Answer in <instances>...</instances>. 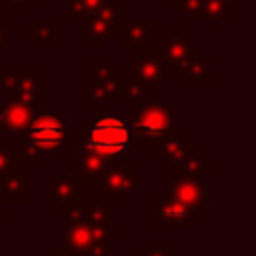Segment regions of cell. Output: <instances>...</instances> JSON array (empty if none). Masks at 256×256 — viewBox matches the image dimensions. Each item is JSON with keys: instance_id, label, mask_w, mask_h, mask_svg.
I'll list each match as a JSON object with an SVG mask.
<instances>
[{"instance_id": "6da1fadb", "label": "cell", "mask_w": 256, "mask_h": 256, "mask_svg": "<svg viewBox=\"0 0 256 256\" xmlns=\"http://www.w3.org/2000/svg\"><path fill=\"white\" fill-rule=\"evenodd\" d=\"M64 214V246L74 256H110V244L120 238V230L112 228L108 204L82 200Z\"/></svg>"}, {"instance_id": "7a4b0ae2", "label": "cell", "mask_w": 256, "mask_h": 256, "mask_svg": "<svg viewBox=\"0 0 256 256\" xmlns=\"http://www.w3.org/2000/svg\"><path fill=\"white\" fill-rule=\"evenodd\" d=\"M18 154L22 168H34L38 166V160L42 156H56L58 150L64 148L66 142V120L64 114L46 110L36 112L28 128L16 138Z\"/></svg>"}, {"instance_id": "3957f363", "label": "cell", "mask_w": 256, "mask_h": 256, "mask_svg": "<svg viewBox=\"0 0 256 256\" xmlns=\"http://www.w3.org/2000/svg\"><path fill=\"white\" fill-rule=\"evenodd\" d=\"M174 104L172 102H144L138 110L128 114L130 138L140 148H154L172 128Z\"/></svg>"}, {"instance_id": "277c9868", "label": "cell", "mask_w": 256, "mask_h": 256, "mask_svg": "<svg viewBox=\"0 0 256 256\" xmlns=\"http://www.w3.org/2000/svg\"><path fill=\"white\" fill-rule=\"evenodd\" d=\"M130 140L128 124L118 110H104V116L94 120L90 132H86L88 146L116 160L130 154Z\"/></svg>"}, {"instance_id": "5b68a950", "label": "cell", "mask_w": 256, "mask_h": 256, "mask_svg": "<svg viewBox=\"0 0 256 256\" xmlns=\"http://www.w3.org/2000/svg\"><path fill=\"white\" fill-rule=\"evenodd\" d=\"M0 90L10 98L42 104L46 102V76L36 66H2Z\"/></svg>"}, {"instance_id": "8992f818", "label": "cell", "mask_w": 256, "mask_h": 256, "mask_svg": "<svg viewBox=\"0 0 256 256\" xmlns=\"http://www.w3.org/2000/svg\"><path fill=\"white\" fill-rule=\"evenodd\" d=\"M72 140H74V148H72V170H74V178L80 180L84 186L88 184H100L102 176L106 174V170L120 162L116 158H110L106 154H100L98 150H94L92 146H88L86 142V132L76 128L72 132Z\"/></svg>"}, {"instance_id": "52a82bcc", "label": "cell", "mask_w": 256, "mask_h": 256, "mask_svg": "<svg viewBox=\"0 0 256 256\" xmlns=\"http://www.w3.org/2000/svg\"><path fill=\"white\" fill-rule=\"evenodd\" d=\"M146 210L156 214V222H154L156 230H174V228L192 230L194 224L200 222L202 218V210L188 208L178 200L170 198L166 192H158L154 200L146 204Z\"/></svg>"}, {"instance_id": "ba28073f", "label": "cell", "mask_w": 256, "mask_h": 256, "mask_svg": "<svg viewBox=\"0 0 256 256\" xmlns=\"http://www.w3.org/2000/svg\"><path fill=\"white\" fill-rule=\"evenodd\" d=\"M118 14H120V2H102L94 12H90L82 20V38L90 40L92 46L96 48H106L110 46L114 38V30L118 24Z\"/></svg>"}, {"instance_id": "9c48e42d", "label": "cell", "mask_w": 256, "mask_h": 256, "mask_svg": "<svg viewBox=\"0 0 256 256\" xmlns=\"http://www.w3.org/2000/svg\"><path fill=\"white\" fill-rule=\"evenodd\" d=\"M102 202L104 204H122L138 190V166H124L120 162L112 164L100 180Z\"/></svg>"}, {"instance_id": "30bf717a", "label": "cell", "mask_w": 256, "mask_h": 256, "mask_svg": "<svg viewBox=\"0 0 256 256\" xmlns=\"http://www.w3.org/2000/svg\"><path fill=\"white\" fill-rule=\"evenodd\" d=\"M128 74L134 76L138 82H142L148 94H154L166 78L164 64L156 46H148V44L140 46L138 52L128 60Z\"/></svg>"}, {"instance_id": "8fae6325", "label": "cell", "mask_w": 256, "mask_h": 256, "mask_svg": "<svg viewBox=\"0 0 256 256\" xmlns=\"http://www.w3.org/2000/svg\"><path fill=\"white\" fill-rule=\"evenodd\" d=\"M192 30H184V28H178V30H166L164 36L160 40H156V50L162 58V64H164V72L166 76H178L180 74V68L192 48Z\"/></svg>"}, {"instance_id": "7c38bea8", "label": "cell", "mask_w": 256, "mask_h": 256, "mask_svg": "<svg viewBox=\"0 0 256 256\" xmlns=\"http://www.w3.org/2000/svg\"><path fill=\"white\" fill-rule=\"evenodd\" d=\"M84 200V184L74 176H46V202L52 204L56 212H66L74 204Z\"/></svg>"}, {"instance_id": "4fadbf2b", "label": "cell", "mask_w": 256, "mask_h": 256, "mask_svg": "<svg viewBox=\"0 0 256 256\" xmlns=\"http://www.w3.org/2000/svg\"><path fill=\"white\" fill-rule=\"evenodd\" d=\"M38 112V104L22 98H8L0 104V128L8 138H18Z\"/></svg>"}, {"instance_id": "5bb4252c", "label": "cell", "mask_w": 256, "mask_h": 256, "mask_svg": "<svg viewBox=\"0 0 256 256\" xmlns=\"http://www.w3.org/2000/svg\"><path fill=\"white\" fill-rule=\"evenodd\" d=\"M194 148H196V144L186 138L184 130L172 128V130L154 146V152H156V156L162 160L164 166L172 168V166L180 164L182 160H186V158L194 152Z\"/></svg>"}, {"instance_id": "9a60e30c", "label": "cell", "mask_w": 256, "mask_h": 256, "mask_svg": "<svg viewBox=\"0 0 256 256\" xmlns=\"http://www.w3.org/2000/svg\"><path fill=\"white\" fill-rule=\"evenodd\" d=\"M156 38L154 20H118L114 30V40L122 48H140Z\"/></svg>"}, {"instance_id": "2e32d148", "label": "cell", "mask_w": 256, "mask_h": 256, "mask_svg": "<svg viewBox=\"0 0 256 256\" xmlns=\"http://www.w3.org/2000/svg\"><path fill=\"white\" fill-rule=\"evenodd\" d=\"M166 194L188 208L202 210V206L208 200V186L202 180L194 178H174L166 186Z\"/></svg>"}, {"instance_id": "e0dca14e", "label": "cell", "mask_w": 256, "mask_h": 256, "mask_svg": "<svg viewBox=\"0 0 256 256\" xmlns=\"http://www.w3.org/2000/svg\"><path fill=\"white\" fill-rule=\"evenodd\" d=\"M82 102L90 104V108L94 112H100L106 102H124L122 88H120V76L114 80L84 84L82 86Z\"/></svg>"}, {"instance_id": "ac0fdd59", "label": "cell", "mask_w": 256, "mask_h": 256, "mask_svg": "<svg viewBox=\"0 0 256 256\" xmlns=\"http://www.w3.org/2000/svg\"><path fill=\"white\" fill-rule=\"evenodd\" d=\"M210 56L202 52V48L192 46L182 68H180V78L186 86H198V84H210Z\"/></svg>"}, {"instance_id": "d6986e66", "label": "cell", "mask_w": 256, "mask_h": 256, "mask_svg": "<svg viewBox=\"0 0 256 256\" xmlns=\"http://www.w3.org/2000/svg\"><path fill=\"white\" fill-rule=\"evenodd\" d=\"M0 192L2 204H26L30 200V178L14 172L0 182Z\"/></svg>"}, {"instance_id": "ffe728a7", "label": "cell", "mask_w": 256, "mask_h": 256, "mask_svg": "<svg viewBox=\"0 0 256 256\" xmlns=\"http://www.w3.org/2000/svg\"><path fill=\"white\" fill-rule=\"evenodd\" d=\"M212 170V162L208 156L202 154V148H194V152L182 160L180 164L172 166L174 178H194V180H202L204 176H208Z\"/></svg>"}, {"instance_id": "44dd1931", "label": "cell", "mask_w": 256, "mask_h": 256, "mask_svg": "<svg viewBox=\"0 0 256 256\" xmlns=\"http://www.w3.org/2000/svg\"><path fill=\"white\" fill-rule=\"evenodd\" d=\"M28 36L36 42L38 48H54L56 46V24L54 20H30L28 22Z\"/></svg>"}, {"instance_id": "7402d4cb", "label": "cell", "mask_w": 256, "mask_h": 256, "mask_svg": "<svg viewBox=\"0 0 256 256\" xmlns=\"http://www.w3.org/2000/svg\"><path fill=\"white\" fill-rule=\"evenodd\" d=\"M22 168V162H20V154H18V148L12 144V138H0V182L18 172Z\"/></svg>"}, {"instance_id": "603a6c76", "label": "cell", "mask_w": 256, "mask_h": 256, "mask_svg": "<svg viewBox=\"0 0 256 256\" xmlns=\"http://www.w3.org/2000/svg\"><path fill=\"white\" fill-rule=\"evenodd\" d=\"M120 88H122V98L124 102H134V104H144L148 100V90L144 88L142 82H138L130 74H120Z\"/></svg>"}, {"instance_id": "cb8c5ba5", "label": "cell", "mask_w": 256, "mask_h": 256, "mask_svg": "<svg viewBox=\"0 0 256 256\" xmlns=\"http://www.w3.org/2000/svg\"><path fill=\"white\" fill-rule=\"evenodd\" d=\"M230 8L226 4H222L220 0H206L204 2V12H202V18L208 20L210 28L212 30H218L230 16Z\"/></svg>"}, {"instance_id": "d4e9b609", "label": "cell", "mask_w": 256, "mask_h": 256, "mask_svg": "<svg viewBox=\"0 0 256 256\" xmlns=\"http://www.w3.org/2000/svg\"><path fill=\"white\" fill-rule=\"evenodd\" d=\"M66 2V12H64V18L74 22H82L90 12H94L102 2L106 0H64Z\"/></svg>"}, {"instance_id": "484cf974", "label": "cell", "mask_w": 256, "mask_h": 256, "mask_svg": "<svg viewBox=\"0 0 256 256\" xmlns=\"http://www.w3.org/2000/svg\"><path fill=\"white\" fill-rule=\"evenodd\" d=\"M120 76V66L112 64L108 56H94L92 58V82L114 80Z\"/></svg>"}, {"instance_id": "4316f807", "label": "cell", "mask_w": 256, "mask_h": 256, "mask_svg": "<svg viewBox=\"0 0 256 256\" xmlns=\"http://www.w3.org/2000/svg\"><path fill=\"white\" fill-rule=\"evenodd\" d=\"M206 0H174V10L182 14L184 20H200Z\"/></svg>"}, {"instance_id": "83f0119b", "label": "cell", "mask_w": 256, "mask_h": 256, "mask_svg": "<svg viewBox=\"0 0 256 256\" xmlns=\"http://www.w3.org/2000/svg\"><path fill=\"white\" fill-rule=\"evenodd\" d=\"M136 256H174V250L166 246L162 238H148L146 244L138 248Z\"/></svg>"}, {"instance_id": "f1b7e54d", "label": "cell", "mask_w": 256, "mask_h": 256, "mask_svg": "<svg viewBox=\"0 0 256 256\" xmlns=\"http://www.w3.org/2000/svg\"><path fill=\"white\" fill-rule=\"evenodd\" d=\"M8 30H10V22H8V20H4V18H2V14H0V56H2L4 48H8V46H10Z\"/></svg>"}, {"instance_id": "f546056e", "label": "cell", "mask_w": 256, "mask_h": 256, "mask_svg": "<svg viewBox=\"0 0 256 256\" xmlns=\"http://www.w3.org/2000/svg\"><path fill=\"white\" fill-rule=\"evenodd\" d=\"M4 4H8V8L12 12H26L36 0H2Z\"/></svg>"}, {"instance_id": "4dcf8cb0", "label": "cell", "mask_w": 256, "mask_h": 256, "mask_svg": "<svg viewBox=\"0 0 256 256\" xmlns=\"http://www.w3.org/2000/svg\"><path fill=\"white\" fill-rule=\"evenodd\" d=\"M46 256H74L66 246H50L46 248Z\"/></svg>"}, {"instance_id": "1f68e13d", "label": "cell", "mask_w": 256, "mask_h": 256, "mask_svg": "<svg viewBox=\"0 0 256 256\" xmlns=\"http://www.w3.org/2000/svg\"><path fill=\"white\" fill-rule=\"evenodd\" d=\"M12 218V212L10 210H6L4 206H2V202H0V228L4 226V222H8Z\"/></svg>"}, {"instance_id": "d6a6232c", "label": "cell", "mask_w": 256, "mask_h": 256, "mask_svg": "<svg viewBox=\"0 0 256 256\" xmlns=\"http://www.w3.org/2000/svg\"><path fill=\"white\" fill-rule=\"evenodd\" d=\"M222 4H226L228 8H230V12H234L236 8H238V0H220Z\"/></svg>"}, {"instance_id": "836d02e7", "label": "cell", "mask_w": 256, "mask_h": 256, "mask_svg": "<svg viewBox=\"0 0 256 256\" xmlns=\"http://www.w3.org/2000/svg\"><path fill=\"white\" fill-rule=\"evenodd\" d=\"M0 138H2V128H0Z\"/></svg>"}, {"instance_id": "e575fe53", "label": "cell", "mask_w": 256, "mask_h": 256, "mask_svg": "<svg viewBox=\"0 0 256 256\" xmlns=\"http://www.w3.org/2000/svg\"><path fill=\"white\" fill-rule=\"evenodd\" d=\"M0 104H2V96H0Z\"/></svg>"}]
</instances>
